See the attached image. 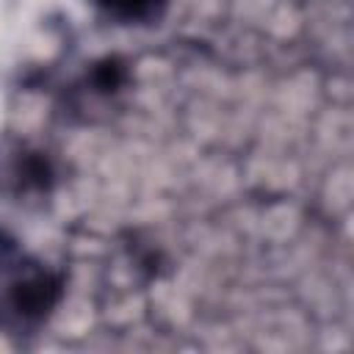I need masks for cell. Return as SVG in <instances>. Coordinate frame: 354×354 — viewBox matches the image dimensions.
I'll return each mask as SVG.
<instances>
[{"label":"cell","mask_w":354,"mask_h":354,"mask_svg":"<svg viewBox=\"0 0 354 354\" xmlns=\"http://www.w3.org/2000/svg\"><path fill=\"white\" fill-rule=\"evenodd\" d=\"M58 301V279L17 241L0 232V326L33 329Z\"/></svg>","instance_id":"6da1fadb"},{"label":"cell","mask_w":354,"mask_h":354,"mask_svg":"<svg viewBox=\"0 0 354 354\" xmlns=\"http://www.w3.org/2000/svg\"><path fill=\"white\" fill-rule=\"evenodd\" d=\"M100 8H105L108 14L119 17V19H147L155 14V6L160 0H94Z\"/></svg>","instance_id":"7a4b0ae2"}]
</instances>
